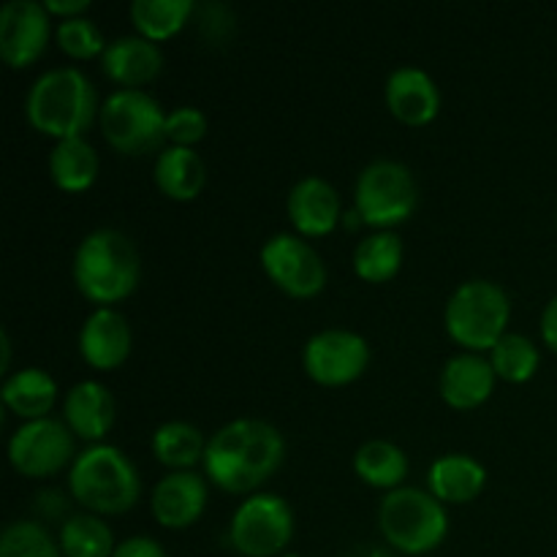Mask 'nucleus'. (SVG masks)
Here are the masks:
<instances>
[{
	"mask_svg": "<svg viewBox=\"0 0 557 557\" xmlns=\"http://www.w3.org/2000/svg\"><path fill=\"white\" fill-rule=\"evenodd\" d=\"M79 357L90 364L92 370H114L131 357L134 346V332H131L128 319L114 308H96L85 321H82L79 337Z\"/></svg>",
	"mask_w": 557,
	"mask_h": 557,
	"instance_id": "obj_17",
	"label": "nucleus"
},
{
	"mask_svg": "<svg viewBox=\"0 0 557 557\" xmlns=\"http://www.w3.org/2000/svg\"><path fill=\"white\" fill-rule=\"evenodd\" d=\"M403 239L397 232H370L354 248V272L364 283H389L400 272Z\"/></svg>",
	"mask_w": 557,
	"mask_h": 557,
	"instance_id": "obj_27",
	"label": "nucleus"
},
{
	"mask_svg": "<svg viewBox=\"0 0 557 557\" xmlns=\"http://www.w3.org/2000/svg\"><path fill=\"white\" fill-rule=\"evenodd\" d=\"M542 337H544V346L557 354V297H553L547 305H544Z\"/></svg>",
	"mask_w": 557,
	"mask_h": 557,
	"instance_id": "obj_36",
	"label": "nucleus"
},
{
	"mask_svg": "<svg viewBox=\"0 0 557 557\" xmlns=\"http://www.w3.org/2000/svg\"><path fill=\"white\" fill-rule=\"evenodd\" d=\"M52 14L38 0H9L0 9V58L11 69H27L47 52Z\"/></svg>",
	"mask_w": 557,
	"mask_h": 557,
	"instance_id": "obj_13",
	"label": "nucleus"
},
{
	"mask_svg": "<svg viewBox=\"0 0 557 557\" xmlns=\"http://www.w3.org/2000/svg\"><path fill=\"white\" fill-rule=\"evenodd\" d=\"M194 0H134L128 9L136 33L150 41H166L183 30L194 16Z\"/></svg>",
	"mask_w": 557,
	"mask_h": 557,
	"instance_id": "obj_29",
	"label": "nucleus"
},
{
	"mask_svg": "<svg viewBox=\"0 0 557 557\" xmlns=\"http://www.w3.org/2000/svg\"><path fill=\"white\" fill-rule=\"evenodd\" d=\"M487 484V468L471 455H444L430 466L428 490L441 500V504H471L482 495Z\"/></svg>",
	"mask_w": 557,
	"mask_h": 557,
	"instance_id": "obj_21",
	"label": "nucleus"
},
{
	"mask_svg": "<svg viewBox=\"0 0 557 557\" xmlns=\"http://www.w3.org/2000/svg\"><path fill=\"white\" fill-rule=\"evenodd\" d=\"M79 451L74 449V433L63 419H33L22 422L9 438V462L20 476L47 479L71 468Z\"/></svg>",
	"mask_w": 557,
	"mask_h": 557,
	"instance_id": "obj_11",
	"label": "nucleus"
},
{
	"mask_svg": "<svg viewBox=\"0 0 557 557\" xmlns=\"http://www.w3.org/2000/svg\"><path fill=\"white\" fill-rule=\"evenodd\" d=\"M286 212L299 237H326L335 232L343 218L341 194L324 177L308 174L288 190Z\"/></svg>",
	"mask_w": 557,
	"mask_h": 557,
	"instance_id": "obj_15",
	"label": "nucleus"
},
{
	"mask_svg": "<svg viewBox=\"0 0 557 557\" xmlns=\"http://www.w3.org/2000/svg\"><path fill=\"white\" fill-rule=\"evenodd\" d=\"M112 557H166V549L152 536H128L117 544Z\"/></svg>",
	"mask_w": 557,
	"mask_h": 557,
	"instance_id": "obj_34",
	"label": "nucleus"
},
{
	"mask_svg": "<svg viewBox=\"0 0 557 557\" xmlns=\"http://www.w3.org/2000/svg\"><path fill=\"white\" fill-rule=\"evenodd\" d=\"M65 509H69L65 495L58 493V490H44V493L36 495V511L44 520H58V517H63Z\"/></svg>",
	"mask_w": 557,
	"mask_h": 557,
	"instance_id": "obj_35",
	"label": "nucleus"
},
{
	"mask_svg": "<svg viewBox=\"0 0 557 557\" xmlns=\"http://www.w3.org/2000/svg\"><path fill=\"white\" fill-rule=\"evenodd\" d=\"M60 411H63V422L74 433V438L87 441V446H90L103 444L109 430L114 428L117 403H114V395L107 384L87 379L65 392Z\"/></svg>",
	"mask_w": 557,
	"mask_h": 557,
	"instance_id": "obj_18",
	"label": "nucleus"
},
{
	"mask_svg": "<svg viewBox=\"0 0 557 557\" xmlns=\"http://www.w3.org/2000/svg\"><path fill=\"white\" fill-rule=\"evenodd\" d=\"M495 381H498V375H495L490 357L460 351L446 359L444 370H441L438 389L449 408H455V411H473V408L484 406L493 397Z\"/></svg>",
	"mask_w": 557,
	"mask_h": 557,
	"instance_id": "obj_19",
	"label": "nucleus"
},
{
	"mask_svg": "<svg viewBox=\"0 0 557 557\" xmlns=\"http://www.w3.org/2000/svg\"><path fill=\"white\" fill-rule=\"evenodd\" d=\"M379 531L395 553L430 555L449 536V511L430 490L397 487L381 498Z\"/></svg>",
	"mask_w": 557,
	"mask_h": 557,
	"instance_id": "obj_5",
	"label": "nucleus"
},
{
	"mask_svg": "<svg viewBox=\"0 0 557 557\" xmlns=\"http://www.w3.org/2000/svg\"><path fill=\"white\" fill-rule=\"evenodd\" d=\"M207 136V117L196 107H177L166 112V141L177 147H196Z\"/></svg>",
	"mask_w": 557,
	"mask_h": 557,
	"instance_id": "obj_33",
	"label": "nucleus"
},
{
	"mask_svg": "<svg viewBox=\"0 0 557 557\" xmlns=\"http://www.w3.org/2000/svg\"><path fill=\"white\" fill-rule=\"evenodd\" d=\"M281 557H302V555H294V553H286V555H281Z\"/></svg>",
	"mask_w": 557,
	"mask_h": 557,
	"instance_id": "obj_40",
	"label": "nucleus"
},
{
	"mask_svg": "<svg viewBox=\"0 0 557 557\" xmlns=\"http://www.w3.org/2000/svg\"><path fill=\"white\" fill-rule=\"evenodd\" d=\"M152 177L172 201H194L207 183V166L196 147L166 145L156 156Z\"/></svg>",
	"mask_w": 557,
	"mask_h": 557,
	"instance_id": "obj_22",
	"label": "nucleus"
},
{
	"mask_svg": "<svg viewBox=\"0 0 557 557\" xmlns=\"http://www.w3.org/2000/svg\"><path fill=\"white\" fill-rule=\"evenodd\" d=\"M286 441L275 424L264 419H232L207 438L205 476L215 487L234 495H253L281 471Z\"/></svg>",
	"mask_w": 557,
	"mask_h": 557,
	"instance_id": "obj_1",
	"label": "nucleus"
},
{
	"mask_svg": "<svg viewBox=\"0 0 557 557\" xmlns=\"http://www.w3.org/2000/svg\"><path fill=\"white\" fill-rule=\"evenodd\" d=\"M511 319V299L500 283L487 277H473L460 283L446 299L444 324L451 341L466 351H493L495 343L506 335Z\"/></svg>",
	"mask_w": 557,
	"mask_h": 557,
	"instance_id": "obj_6",
	"label": "nucleus"
},
{
	"mask_svg": "<svg viewBox=\"0 0 557 557\" xmlns=\"http://www.w3.org/2000/svg\"><path fill=\"white\" fill-rule=\"evenodd\" d=\"M362 557H395L389 553V549H381V547H375V549H368V553H364Z\"/></svg>",
	"mask_w": 557,
	"mask_h": 557,
	"instance_id": "obj_39",
	"label": "nucleus"
},
{
	"mask_svg": "<svg viewBox=\"0 0 557 557\" xmlns=\"http://www.w3.org/2000/svg\"><path fill=\"white\" fill-rule=\"evenodd\" d=\"M264 275L294 299L319 297L326 286V264L319 250L299 234H272L259 250Z\"/></svg>",
	"mask_w": 557,
	"mask_h": 557,
	"instance_id": "obj_10",
	"label": "nucleus"
},
{
	"mask_svg": "<svg viewBox=\"0 0 557 557\" xmlns=\"http://www.w3.org/2000/svg\"><path fill=\"white\" fill-rule=\"evenodd\" d=\"M408 468L411 466H408L406 451L386 438L364 441L357 449V455H354V471H357V476L368 487L386 490V493H392L397 487H406L403 482L408 479Z\"/></svg>",
	"mask_w": 557,
	"mask_h": 557,
	"instance_id": "obj_25",
	"label": "nucleus"
},
{
	"mask_svg": "<svg viewBox=\"0 0 557 557\" xmlns=\"http://www.w3.org/2000/svg\"><path fill=\"white\" fill-rule=\"evenodd\" d=\"M49 14H58L63 20H74V16H85L90 9V0H44Z\"/></svg>",
	"mask_w": 557,
	"mask_h": 557,
	"instance_id": "obj_37",
	"label": "nucleus"
},
{
	"mask_svg": "<svg viewBox=\"0 0 557 557\" xmlns=\"http://www.w3.org/2000/svg\"><path fill=\"white\" fill-rule=\"evenodd\" d=\"M0 351H3V362H0V370H3L5 375H9V370H11V337H9V332H0Z\"/></svg>",
	"mask_w": 557,
	"mask_h": 557,
	"instance_id": "obj_38",
	"label": "nucleus"
},
{
	"mask_svg": "<svg viewBox=\"0 0 557 557\" xmlns=\"http://www.w3.org/2000/svg\"><path fill=\"white\" fill-rule=\"evenodd\" d=\"M210 500L207 479L196 471H172L152 487L150 511L156 522L169 531H185L201 520Z\"/></svg>",
	"mask_w": 557,
	"mask_h": 557,
	"instance_id": "obj_14",
	"label": "nucleus"
},
{
	"mask_svg": "<svg viewBox=\"0 0 557 557\" xmlns=\"http://www.w3.org/2000/svg\"><path fill=\"white\" fill-rule=\"evenodd\" d=\"M98 152L85 136H74V139L54 141L52 152H49V177L65 194H82V190L92 188L98 180Z\"/></svg>",
	"mask_w": 557,
	"mask_h": 557,
	"instance_id": "obj_24",
	"label": "nucleus"
},
{
	"mask_svg": "<svg viewBox=\"0 0 557 557\" xmlns=\"http://www.w3.org/2000/svg\"><path fill=\"white\" fill-rule=\"evenodd\" d=\"M71 275L82 297L96 302L98 308H112L139 286V250L120 228H96L76 245Z\"/></svg>",
	"mask_w": 557,
	"mask_h": 557,
	"instance_id": "obj_3",
	"label": "nucleus"
},
{
	"mask_svg": "<svg viewBox=\"0 0 557 557\" xmlns=\"http://www.w3.org/2000/svg\"><path fill=\"white\" fill-rule=\"evenodd\" d=\"M101 69L114 85L141 90L163 71V52L156 41L139 36H120L101 54Z\"/></svg>",
	"mask_w": 557,
	"mask_h": 557,
	"instance_id": "obj_20",
	"label": "nucleus"
},
{
	"mask_svg": "<svg viewBox=\"0 0 557 557\" xmlns=\"http://www.w3.org/2000/svg\"><path fill=\"white\" fill-rule=\"evenodd\" d=\"M58 544L63 557H112L117 549L109 522L90 511L65 517L58 531Z\"/></svg>",
	"mask_w": 557,
	"mask_h": 557,
	"instance_id": "obj_28",
	"label": "nucleus"
},
{
	"mask_svg": "<svg viewBox=\"0 0 557 557\" xmlns=\"http://www.w3.org/2000/svg\"><path fill=\"white\" fill-rule=\"evenodd\" d=\"M417 205V180L406 163L379 158L359 172L354 185V210L364 226H373L375 232H392L413 215Z\"/></svg>",
	"mask_w": 557,
	"mask_h": 557,
	"instance_id": "obj_8",
	"label": "nucleus"
},
{
	"mask_svg": "<svg viewBox=\"0 0 557 557\" xmlns=\"http://www.w3.org/2000/svg\"><path fill=\"white\" fill-rule=\"evenodd\" d=\"M490 362H493L495 375L509 384H525L536 375L539 364H542V351L531 337L520 335V332H506L490 351Z\"/></svg>",
	"mask_w": 557,
	"mask_h": 557,
	"instance_id": "obj_30",
	"label": "nucleus"
},
{
	"mask_svg": "<svg viewBox=\"0 0 557 557\" xmlns=\"http://www.w3.org/2000/svg\"><path fill=\"white\" fill-rule=\"evenodd\" d=\"M98 125L120 156H150L166 145V112L147 90L117 87L101 101Z\"/></svg>",
	"mask_w": 557,
	"mask_h": 557,
	"instance_id": "obj_7",
	"label": "nucleus"
},
{
	"mask_svg": "<svg viewBox=\"0 0 557 557\" xmlns=\"http://www.w3.org/2000/svg\"><path fill=\"white\" fill-rule=\"evenodd\" d=\"M150 449L161 466L172 468V471H190L194 466L205 462L207 438L196 424L174 419V422H163L161 428H156Z\"/></svg>",
	"mask_w": 557,
	"mask_h": 557,
	"instance_id": "obj_26",
	"label": "nucleus"
},
{
	"mask_svg": "<svg viewBox=\"0 0 557 557\" xmlns=\"http://www.w3.org/2000/svg\"><path fill=\"white\" fill-rule=\"evenodd\" d=\"M384 101L400 123L422 128V125L433 123L441 112L438 82L419 65H397L386 76Z\"/></svg>",
	"mask_w": 557,
	"mask_h": 557,
	"instance_id": "obj_16",
	"label": "nucleus"
},
{
	"mask_svg": "<svg viewBox=\"0 0 557 557\" xmlns=\"http://www.w3.org/2000/svg\"><path fill=\"white\" fill-rule=\"evenodd\" d=\"M69 493L90 515H125L141 498V476L112 444H90L69 468Z\"/></svg>",
	"mask_w": 557,
	"mask_h": 557,
	"instance_id": "obj_4",
	"label": "nucleus"
},
{
	"mask_svg": "<svg viewBox=\"0 0 557 557\" xmlns=\"http://www.w3.org/2000/svg\"><path fill=\"white\" fill-rule=\"evenodd\" d=\"M101 112L90 76L76 65H58L33 79L25 96L27 123L54 141L85 136Z\"/></svg>",
	"mask_w": 557,
	"mask_h": 557,
	"instance_id": "obj_2",
	"label": "nucleus"
},
{
	"mask_svg": "<svg viewBox=\"0 0 557 557\" xmlns=\"http://www.w3.org/2000/svg\"><path fill=\"white\" fill-rule=\"evenodd\" d=\"M370 364V343L359 332L330 326L308 337L302 348V368L315 384L346 386L362 379Z\"/></svg>",
	"mask_w": 557,
	"mask_h": 557,
	"instance_id": "obj_12",
	"label": "nucleus"
},
{
	"mask_svg": "<svg viewBox=\"0 0 557 557\" xmlns=\"http://www.w3.org/2000/svg\"><path fill=\"white\" fill-rule=\"evenodd\" d=\"M0 557H63V549L44 522L16 520L0 533Z\"/></svg>",
	"mask_w": 557,
	"mask_h": 557,
	"instance_id": "obj_31",
	"label": "nucleus"
},
{
	"mask_svg": "<svg viewBox=\"0 0 557 557\" xmlns=\"http://www.w3.org/2000/svg\"><path fill=\"white\" fill-rule=\"evenodd\" d=\"M0 397H3V406L22 422L47 419L58 403V381L41 368H22L5 375Z\"/></svg>",
	"mask_w": 557,
	"mask_h": 557,
	"instance_id": "obj_23",
	"label": "nucleus"
},
{
	"mask_svg": "<svg viewBox=\"0 0 557 557\" xmlns=\"http://www.w3.org/2000/svg\"><path fill=\"white\" fill-rule=\"evenodd\" d=\"M294 539V511L275 493H253L234 509L228 542L243 557H281Z\"/></svg>",
	"mask_w": 557,
	"mask_h": 557,
	"instance_id": "obj_9",
	"label": "nucleus"
},
{
	"mask_svg": "<svg viewBox=\"0 0 557 557\" xmlns=\"http://www.w3.org/2000/svg\"><path fill=\"white\" fill-rule=\"evenodd\" d=\"M54 41H58L60 52H65L74 60H90L101 58L107 52V38H103L101 27L90 20V16H74V20H60L54 27Z\"/></svg>",
	"mask_w": 557,
	"mask_h": 557,
	"instance_id": "obj_32",
	"label": "nucleus"
}]
</instances>
